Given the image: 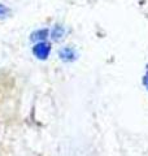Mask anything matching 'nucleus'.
<instances>
[{"label":"nucleus","instance_id":"nucleus-1","mask_svg":"<svg viewBox=\"0 0 148 156\" xmlns=\"http://www.w3.org/2000/svg\"><path fill=\"white\" fill-rule=\"evenodd\" d=\"M51 53V44L48 42H38L33 47V55L38 60H47Z\"/></svg>","mask_w":148,"mask_h":156},{"label":"nucleus","instance_id":"nucleus-2","mask_svg":"<svg viewBox=\"0 0 148 156\" xmlns=\"http://www.w3.org/2000/svg\"><path fill=\"white\" fill-rule=\"evenodd\" d=\"M58 56H60L61 60L65 61V62H73V61L77 60V52L72 47H64V48H61L60 52H58Z\"/></svg>","mask_w":148,"mask_h":156},{"label":"nucleus","instance_id":"nucleus-3","mask_svg":"<svg viewBox=\"0 0 148 156\" xmlns=\"http://www.w3.org/2000/svg\"><path fill=\"white\" fill-rule=\"evenodd\" d=\"M48 34H49L48 29H39V30L34 31V33L31 34L30 39H31L33 42H35V43H38V42H46Z\"/></svg>","mask_w":148,"mask_h":156},{"label":"nucleus","instance_id":"nucleus-4","mask_svg":"<svg viewBox=\"0 0 148 156\" xmlns=\"http://www.w3.org/2000/svg\"><path fill=\"white\" fill-rule=\"evenodd\" d=\"M64 34H65V29L61 25H56L51 31V38L53 41H60V39H62Z\"/></svg>","mask_w":148,"mask_h":156},{"label":"nucleus","instance_id":"nucleus-5","mask_svg":"<svg viewBox=\"0 0 148 156\" xmlns=\"http://www.w3.org/2000/svg\"><path fill=\"white\" fill-rule=\"evenodd\" d=\"M9 13H11V9H9L8 7H5L4 4H0V18L7 17Z\"/></svg>","mask_w":148,"mask_h":156},{"label":"nucleus","instance_id":"nucleus-6","mask_svg":"<svg viewBox=\"0 0 148 156\" xmlns=\"http://www.w3.org/2000/svg\"><path fill=\"white\" fill-rule=\"evenodd\" d=\"M143 83H144V86L147 87V90H148V68H147L146 76H144V78H143Z\"/></svg>","mask_w":148,"mask_h":156}]
</instances>
